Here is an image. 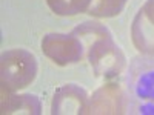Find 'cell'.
<instances>
[{
  "label": "cell",
  "instance_id": "cell-1",
  "mask_svg": "<svg viewBox=\"0 0 154 115\" xmlns=\"http://www.w3.org/2000/svg\"><path fill=\"white\" fill-rule=\"evenodd\" d=\"M37 74L35 57L25 49H11L2 55V89L12 92L28 86Z\"/></svg>",
  "mask_w": 154,
  "mask_h": 115
},
{
  "label": "cell",
  "instance_id": "cell-2",
  "mask_svg": "<svg viewBox=\"0 0 154 115\" xmlns=\"http://www.w3.org/2000/svg\"><path fill=\"white\" fill-rule=\"evenodd\" d=\"M89 61L99 75H114L123 66V57L111 40L106 29H102L99 38L91 45Z\"/></svg>",
  "mask_w": 154,
  "mask_h": 115
},
{
  "label": "cell",
  "instance_id": "cell-3",
  "mask_svg": "<svg viewBox=\"0 0 154 115\" xmlns=\"http://www.w3.org/2000/svg\"><path fill=\"white\" fill-rule=\"evenodd\" d=\"M42 49L57 65L75 63L82 58V43L72 35L49 34L42 40Z\"/></svg>",
  "mask_w": 154,
  "mask_h": 115
},
{
  "label": "cell",
  "instance_id": "cell-4",
  "mask_svg": "<svg viewBox=\"0 0 154 115\" xmlns=\"http://www.w3.org/2000/svg\"><path fill=\"white\" fill-rule=\"evenodd\" d=\"M72 101L86 105V94L74 84H66L54 95L53 114H77L75 108L71 105Z\"/></svg>",
  "mask_w": 154,
  "mask_h": 115
},
{
  "label": "cell",
  "instance_id": "cell-5",
  "mask_svg": "<svg viewBox=\"0 0 154 115\" xmlns=\"http://www.w3.org/2000/svg\"><path fill=\"white\" fill-rule=\"evenodd\" d=\"M19 109V112L26 114H38L40 112V105L32 95H6V100H2V112L12 114Z\"/></svg>",
  "mask_w": 154,
  "mask_h": 115
},
{
  "label": "cell",
  "instance_id": "cell-6",
  "mask_svg": "<svg viewBox=\"0 0 154 115\" xmlns=\"http://www.w3.org/2000/svg\"><path fill=\"white\" fill-rule=\"evenodd\" d=\"M125 3L126 0H93L86 12L99 17H112L122 11Z\"/></svg>",
  "mask_w": 154,
  "mask_h": 115
},
{
  "label": "cell",
  "instance_id": "cell-7",
  "mask_svg": "<svg viewBox=\"0 0 154 115\" xmlns=\"http://www.w3.org/2000/svg\"><path fill=\"white\" fill-rule=\"evenodd\" d=\"M140 14L154 26V0H148L146 5L143 6V9L140 11Z\"/></svg>",
  "mask_w": 154,
  "mask_h": 115
}]
</instances>
